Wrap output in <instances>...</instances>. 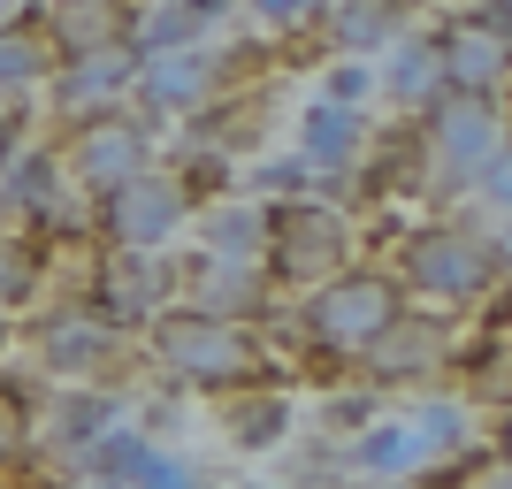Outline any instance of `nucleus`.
I'll use <instances>...</instances> for the list:
<instances>
[{
    "mask_svg": "<svg viewBox=\"0 0 512 489\" xmlns=\"http://www.w3.org/2000/svg\"><path fill=\"white\" fill-rule=\"evenodd\" d=\"M406 31H421V0H329L321 54H360V62H383Z\"/></svg>",
    "mask_w": 512,
    "mask_h": 489,
    "instance_id": "17",
    "label": "nucleus"
},
{
    "mask_svg": "<svg viewBox=\"0 0 512 489\" xmlns=\"http://www.w3.org/2000/svg\"><path fill=\"white\" fill-rule=\"evenodd\" d=\"M138 367H146L161 390H184V398H199V405L230 398V390H291L299 383L268 329L199 314V306H161V314L138 329Z\"/></svg>",
    "mask_w": 512,
    "mask_h": 489,
    "instance_id": "1",
    "label": "nucleus"
},
{
    "mask_svg": "<svg viewBox=\"0 0 512 489\" xmlns=\"http://www.w3.org/2000/svg\"><path fill=\"white\" fill-rule=\"evenodd\" d=\"M85 230H92V245H184L192 199L169 176V161H153V169L123 176L115 192L85 199Z\"/></svg>",
    "mask_w": 512,
    "mask_h": 489,
    "instance_id": "10",
    "label": "nucleus"
},
{
    "mask_svg": "<svg viewBox=\"0 0 512 489\" xmlns=\"http://www.w3.org/2000/svg\"><path fill=\"white\" fill-rule=\"evenodd\" d=\"M69 298L115 321L123 337H138L161 306H176V245H85Z\"/></svg>",
    "mask_w": 512,
    "mask_h": 489,
    "instance_id": "6",
    "label": "nucleus"
},
{
    "mask_svg": "<svg viewBox=\"0 0 512 489\" xmlns=\"http://www.w3.org/2000/svg\"><path fill=\"white\" fill-rule=\"evenodd\" d=\"M413 138H421V207L428 214H459L474 169L512 138V100L444 85L421 115H413Z\"/></svg>",
    "mask_w": 512,
    "mask_h": 489,
    "instance_id": "4",
    "label": "nucleus"
},
{
    "mask_svg": "<svg viewBox=\"0 0 512 489\" xmlns=\"http://www.w3.org/2000/svg\"><path fill=\"white\" fill-rule=\"evenodd\" d=\"M467 489H512V467H497V459H490V467L474 474V482H467Z\"/></svg>",
    "mask_w": 512,
    "mask_h": 489,
    "instance_id": "31",
    "label": "nucleus"
},
{
    "mask_svg": "<svg viewBox=\"0 0 512 489\" xmlns=\"http://www.w3.org/2000/svg\"><path fill=\"white\" fill-rule=\"evenodd\" d=\"M344 260H360V214L337 199H268V237H260V276L276 283V298L314 291L321 276H337Z\"/></svg>",
    "mask_w": 512,
    "mask_h": 489,
    "instance_id": "5",
    "label": "nucleus"
},
{
    "mask_svg": "<svg viewBox=\"0 0 512 489\" xmlns=\"http://www.w3.org/2000/svg\"><path fill=\"white\" fill-rule=\"evenodd\" d=\"M130 85H138V46L130 39L77 46L39 85V130H62V123H85V115H107V107H130Z\"/></svg>",
    "mask_w": 512,
    "mask_h": 489,
    "instance_id": "11",
    "label": "nucleus"
},
{
    "mask_svg": "<svg viewBox=\"0 0 512 489\" xmlns=\"http://www.w3.org/2000/svg\"><path fill=\"white\" fill-rule=\"evenodd\" d=\"M428 46H436V69H444L451 92H512V39L497 31L474 0H451V8H428L421 16Z\"/></svg>",
    "mask_w": 512,
    "mask_h": 489,
    "instance_id": "12",
    "label": "nucleus"
},
{
    "mask_svg": "<svg viewBox=\"0 0 512 489\" xmlns=\"http://www.w3.org/2000/svg\"><path fill=\"white\" fill-rule=\"evenodd\" d=\"M276 489H299V482H276Z\"/></svg>",
    "mask_w": 512,
    "mask_h": 489,
    "instance_id": "33",
    "label": "nucleus"
},
{
    "mask_svg": "<svg viewBox=\"0 0 512 489\" xmlns=\"http://www.w3.org/2000/svg\"><path fill=\"white\" fill-rule=\"evenodd\" d=\"M490 459H497V467H512V405H497V413H490Z\"/></svg>",
    "mask_w": 512,
    "mask_h": 489,
    "instance_id": "30",
    "label": "nucleus"
},
{
    "mask_svg": "<svg viewBox=\"0 0 512 489\" xmlns=\"http://www.w3.org/2000/svg\"><path fill=\"white\" fill-rule=\"evenodd\" d=\"M0 214H8V222H23V230H39V237H54L62 253L92 245V230H85V192L69 184L62 146H54L46 130H31V138L8 153V169H0Z\"/></svg>",
    "mask_w": 512,
    "mask_h": 489,
    "instance_id": "7",
    "label": "nucleus"
},
{
    "mask_svg": "<svg viewBox=\"0 0 512 489\" xmlns=\"http://www.w3.org/2000/svg\"><path fill=\"white\" fill-rule=\"evenodd\" d=\"M321 100L375 107V62H360V54H321Z\"/></svg>",
    "mask_w": 512,
    "mask_h": 489,
    "instance_id": "28",
    "label": "nucleus"
},
{
    "mask_svg": "<svg viewBox=\"0 0 512 489\" xmlns=\"http://www.w3.org/2000/svg\"><path fill=\"white\" fill-rule=\"evenodd\" d=\"M467 314H444V306H406L383 337L352 360V383L383 390V398H406V390H436L451 383V344H459Z\"/></svg>",
    "mask_w": 512,
    "mask_h": 489,
    "instance_id": "8",
    "label": "nucleus"
},
{
    "mask_svg": "<svg viewBox=\"0 0 512 489\" xmlns=\"http://www.w3.org/2000/svg\"><path fill=\"white\" fill-rule=\"evenodd\" d=\"M31 405H39V375H16L0 367V482L39 467V444H31Z\"/></svg>",
    "mask_w": 512,
    "mask_h": 489,
    "instance_id": "24",
    "label": "nucleus"
},
{
    "mask_svg": "<svg viewBox=\"0 0 512 489\" xmlns=\"http://www.w3.org/2000/svg\"><path fill=\"white\" fill-rule=\"evenodd\" d=\"M54 39H46L39 8H23V16H0V100H31L39 107V85L54 77Z\"/></svg>",
    "mask_w": 512,
    "mask_h": 489,
    "instance_id": "22",
    "label": "nucleus"
},
{
    "mask_svg": "<svg viewBox=\"0 0 512 489\" xmlns=\"http://www.w3.org/2000/svg\"><path fill=\"white\" fill-rule=\"evenodd\" d=\"M214 436L245 459H268V451H291L299 436V398L291 390H230V398H207Z\"/></svg>",
    "mask_w": 512,
    "mask_h": 489,
    "instance_id": "16",
    "label": "nucleus"
},
{
    "mask_svg": "<svg viewBox=\"0 0 512 489\" xmlns=\"http://www.w3.org/2000/svg\"><path fill=\"white\" fill-rule=\"evenodd\" d=\"M46 138L62 146V169H69V184H77L85 199H100V192H115L123 176L153 169L161 146H169V130L146 123L138 107H107V115H85V123L46 130Z\"/></svg>",
    "mask_w": 512,
    "mask_h": 489,
    "instance_id": "9",
    "label": "nucleus"
},
{
    "mask_svg": "<svg viewBox=\"0 0 512 489\" xmlns=\"http://www.w3.org/2000/svg\"><path fill=\"white\" fill-rule=\"evenodd\" d=\"M161 161H169V176L184 184V199H192V207L237 192V161H230V153H214V146H184V138H169V146H161Z\"/></svg>",
    "mask_w": 512,
    "mask_h": 489,
    "instance_id": "25",
    "label": "nucleus"
},
{
    "mask_svg": "<svg viewBox=\"0 0 512 489\" xmlns=\"http://www.w3.org/2000/svg\"><path fill=\"white\" fill-rule=\"evenodd\" d=\"M390 276L413 306H444V314H474L497 283V253L467 214H421L390 237Z\"/></svg>",
    "mask_w": 512,
    "mask_h": 489,
    "instance_id": "2",
    "label": "nucleus"
},
{
    "mask_svg": "<svg viewBox=\"0 0 512 489\" xmlns=\"http://www.w3.org/2000/svg\"><path fill=\"white\" fill-rule=\"evenodd\" d=\"M237 192H245V199H321V176L283 146V153H253V161H237Z\"/></svg>",
    "mask_w": 512,
    "mask_h": 489,
    "instance_id": "26",
    "label": "nucleus"
},
{
    "mask_svg": "<svg viewBox=\"0 0 512 489\" xmlns=\"http://www.w3.org/2000/svg\"><path fill=\"white\" fill-rule=\"evenodd\" d=\"M169 138H184V146H214V153H230V161H253L260 138H268V92L237 85V92H222L214 107H199L192 123H176Z\"/></svg>",
    "mask_w": 512,
    "mask_h": 489,
    "instance_id": "18",
    "label": "nucleus"
},
{
    "mask_svg": "<svg viewBox=\"0 0 512 489\" xmlns=\"http://www.w3.org/2000/svg\"><path fill=\"white\" fill-rule=\"evenodd\" d=\"M31 130H39V107L31 100H0V169H8V153H16Z\"/></svg>",
    "mask_w": 512,
    "mask_h": 489,
    "instance_id": "29",
    "label": "nucleus"
},
{
    "mask_svg": "<svg viewBox=\"0 0 512 489\" xmlns=\"http://www.w3.org/2000/svg\"><path fill=\"white\" fill-rule=\"evenodd\" d=\"M16 344L39 383H100V390H138V337L100 321L77 298H39L16 314Z\"/></svg>",
    "mask_w": 512,
    "mask_h": 489,
    "instance_id": "3",
    "label": "nucleus"
},
{
    "mask_svg": "<svg viewBox=\"0 0 512 489\" xmlns=\"http://www.w3.org/2000/svg\"><path fill=\"white\" fill-rule=\"evenodd\" d=\"M459 214H467L482 237H497V230H512V138L474 169V184H467V199H459Z\"/></svg>",
    "mask_w": 512,
    "mask_h": 489,
    "instance_id": "27",
    "label": "nucleus"
},
{
    "mask_svg": "<svg viewBox=\"0 0 512 489\" xmlns=\"http://www.w3.org/2000/svg\"><path fill=\"white\" fill-rule=\"evenodd\" d=\"M337 489H413V482H337Z\"/></svg>",
    "mask_w": 512,
    "mask_h": 489,
    "instance_id": "32",
    "label": "nucleus"
},
{
    "mask_svg": "<svg viewBox=\"0 0 512 489\" xmlns=\"http://www.w3.org/2000/svg\"><path fill=\"white\" fill-rule=\"evenodd\" d=\"M0 16H8V0H0Z\"/></svg>",
    "mask_w": 512,
    "mask_h": 489,
    "instance_id": "34",
    "label": "nucleus"
},
{
    "mask_svg": "<svg viewBox=\"0 0 512 489\" xmlns=\"http://www.w3.org/2000/svg\"><path fill=\"white\" fill-rule=\"evenodd\" d=\"M260 237H268V199H207V207H192V230H184V245H199V253L214 260H245V268H260Z\"/></svg>",
    "mask_w": 512,
    "mask_h": 489,
    "instance_id": "20",
    "label": "nucleus"
},
{
    "mask_svg": "<svg viewBox=\"0 0 512 489\" xmlns=\"http://www.w3.org/2000/svg\"><path fill=\"white\" fill-rule=\"evenodd\" d=\"M138 390H100V383H39L31 405V444H39V467H69L77 451H92L115 421H130Z\"/></svg>",
    "mask_w": 512,
    "mask_h": 489,
    "instance_id": "13",
    "label": "nucleus"
},
{
    "mask_svg": "<svg viewBox=\"0 0 512 489\" xmlns=\"http://www.w3.org/2000/svg\"><path fill=\"white\" fill-rule=\"evenodd\" d=\"M444 92V69H436V46H428V31H406V39L390 46L383 62H375V100H383V115H421L428 100Z\"/></svg>",
    "mask_w": 512,
    "mask_h": 489,
    "instance_id": "21",
    "label": "nucleus"
},
{
    "mask_svg": "<svg viewBox=\"0 0 512 489\" xmlns=\"http://www.w3.org/2000/svg\"><path fill=\"white\" fill-rule=\"evenodd\" d=\"M367 130H375V115H367V107H337V100H321V92L299 107L291 153H299L306 169L321 176V199H337V207H344V176L360 169V153H367Z\"/></svg>",
    "mask_w": 512,
    "mask_h": 489,
    "instance_id": "15",
    "label": "nucleus"
},
{
    "mask_svg": "<svg viewBox=\"0 0 512 489\" xmlns=\"http://www.w3.org/2000/svg\"><path fill=\"white\" fill-rule=\"evenodd\" d=\"M176 306H199V314H222V321H253V329H268L283 314L276 283L260 276V268L214 260L199 245H176Z\"/></svg>",
    "mask_w": 512,
    "mask_h": 489,
    "instance_id": "14",
    "label": "nucleus"
},
{
    "mask_svg": "<svg viewBox=\"0 0 512 489\" xmlns=\"http://www.w3.org/2000/svg\"><path fill=\"white\" fill-rule=\"evenodd\" d=\"M237 23L268 39L283 62H314L321 54V23H329V0H237Z\"/></svg>",
    "mask_w": 512,
    "mask_h": 489,
    "instance_id": "23",
    "label": "nucleus"
},
{
    "mask_svg": "<svg viewBox=\"0 0 512 489\" xmlns=\"http://www.w3.org/2000/svg\"><path fill=\"white\" fill-rule=\"evenodd\" d=\"M62 276V245L0 214V314H31Z\"/></svg>",
    "mask_w": 512,
    "mask_h": 489,
    "instance_id": "19",
    "label": "nucleus"
}]
</instances>
